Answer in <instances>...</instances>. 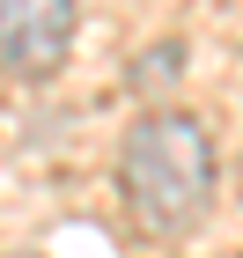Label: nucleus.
Instances as JSON below:
<instances>
[{
  "mask_svg": "<svg viewBox=\"0 0 243 258\" xmlns=\"http://www.w3.org/2000/svg\"><path fill=\"white\" fill-rule=\"evenodd\" d=\"M118 184H125V207L147 236L199 229L206 207H214V140H206V125L184 118V111L133 118L125 148H118Z\"/></svg>",
  "mask_w": 243,
  "mask_h": 258,
  "instance_id": "obj_1",
  "label": "nucleus"
},
{
  "mask_svg": "<svg viewBox=\"0 0 243 258\" xmlns=\"http://www.w3.org/2000/svg\"><path fill=\"white\" fill-rule=\"evenodd\" d=\"M74 44V0H0V74H52Z\"/></svg>",
  "mask_w": 243,
  "mask_h": 258,
  "instance_id": "obj_2",
  "label": "nucleus"
},
{
  "mask_svg": "<svg viewBox=\"0 0 243 258\" xmlns=\"http://www.w3.org/2000/svg\"><path fill=\"white\" fill-rule=\"evenodd\" d=\"M8 258H37V251H8Z\"/></svg>",
  "mask_w": 243,
  "mask_h": 258,
  "instance_id": "obj_3",
  "label": "nucleus"
}]
</instances>
